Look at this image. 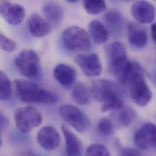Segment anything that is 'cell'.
I'll return each instance as SVG.
<instances>
[{
  "mask_svg": "<svg viewBox=\"0 0 156 156\" xmlns=\"http://www.w3.org/2000/svg\"><path fill=\"white\" fill-rule=\"evenodd\" d=\"M144 69L139 63L129 60L115 77L122 84L130 86L136 80L144 77Z\"/></svg>",
  "mask_w": 156,
  "mask_h": 156,
  "instance_id": "14",
  "label": "cell"
},
{
  "mask_svg": "<svg viewBox=\"0 0 156 156\" xmlns=\"http://www.w3.org/2000/svg\"><path fill=\"white\" fill-rule=\"evenodd\" d=\"M61 130L66 144V156H81L83 145L78 137L66 125H62Z\"/></svg>",
  "mask_w": 156,
  "mask_h": 156,
  "instance_id": "17",
  "label": "cell"
},
{
  "mask_svg": "<svg viewBox=\"0 0 156 156\" xmlns=\"http://www.w3.org/2000/svg\"><path fill=\"white\" fill-rule=\"evenodd\" d=\"M12 94V86L8 76L0 71V100H8Z\"/></svg>",
  "mask_w": 156,
  "mask_h": 156,
  "instance_id": "24",
  "label": "cell"
},
{
  "mask_svg": "<svg viewBox=\"0 0 156 156\" xmlns=\"http://www.w3.org/2000/svg\"><path fill=\"white\" fill-rule=\"evenodd\" d=\"M37 142L39 145L48 151L54 150L60 144V136L57 129L51 126L42 128L37 134Z\"/></svg>",
  "mask_w": 156,
  "mask_h": 156,
  "instance_id": "13",
  "label": "cell"
},
{
  "mask_svg": "<svg viewBox=\"0 0 156 156\" xmlns=\"http://www.w3.org/2000/svg\"><path fill=\"white\" fill-rule=\"evenodd\" d=\"M134 142L136 146L143 150L154 148L156 145V129L151 122L144 124L136 133Z\"/></svg>",
  "mask_w": 156,
  "mask_h": 156,
  "instance_id": "10",
  "label": "cell"
},
{
  "mask_svg": "<svg viewBox=\"0 0 156 156\" xmlns=\"http://www.w3.org/2000/svg\"><path fill=\"white\" fill-rule=\"evenodd\" d=\"M20 156H41L37 154L36 153L32 152V151H26L23 153H22Z\"/></svg>",
  "mask_w": 156,
  "mask_h": 156,
  "instance_id": "32",
  "label": "cell"
},
{
  "mask_svg": "<svg viewBox=\"0 0 156 156\" xmlns=\"http://www.w3.org/2000/svg\"><path fill=\"white\" fill-rule=\"evenodd\" d=\"M43 13L49 24L57 26L62 23L63 16V9L60 4L55 2H48L43 6Z\"/></svg>",
  "mask_w": 156,
  "mask_h": 156,
  "instance_id": "19",
  "label": "cell"
},
{
  "mask_svg": "<svg viewBox=\"0 0 156 156\" xmlns=\"http://www.w3.org/2000/svg\"><path fill=\"white\" fill-rule=\"evenodd\" d=\"M72 97L78 105H84L89 101L90 92L84 84L79 83L73 90Z\"/></svg>",
  "mask_w": 156,
  "mask_h": 156,
  "instance_id": "22",
  "label": "cell"
},
{
  "mask_svg": "<svg viewBox=\"0 0 156 156\" xmlns=\"http://www.w3.org/2000/svg\"><path fill=\"white\" fill-rule=\"evenodd\" d=\"M54 77L62 86H71L76 79V71L72 66L61 63L57 65L54 69Z\"/></svg>",
  "mask_w": 156,
  "mask_h": 156,
  "instance_id": "18",
  "label": "cell"
},
{
  "mask_svg": "<svg viewBox=\"0 0 156 156\" xmlns=\"http://www.w3.org/2000/svg\"><path fill=\"white\" fill-rule=\"evenodd\" d=\"M128 38L129 44L137 49L144 48L148 42L146 30L137 23L130 21L127 26Z\"/></svg>",
  "mask_w": 156,
  "mask_h": 156,
  "instance_id": "15",
  "label": "cell"
},
{
  "mask_svg": "<svg viewBox=\"0 0 156 156\" xmlns=\"http://www.w3.org/2000/svg\"><path fill=\"white\" fill-rule=\"evenodd\" d=\"M105 20L115 34H119L123 30L124 18L120 11L115 9L108 11L105 15Z\"/></svg>",
  "mask_w": 156,
  "mask_h": 156,
  "instance_id": "21",
  "label": "cell"
},
{
  "mask_svg": "<svg viewBox=\"0 0 156 156\" xmlns=\"http://www.w3.org/2000/svg\"><path fill=\"white\" fill-rule=\"evenodd\" d=\"M156 23H154L151 25V37L153 40L155 41L156 39Z\"/></svg>",
  "mask_w": 156,
  "mask_h": 156,
  "instance_id": "31",
  "label": "cell"
},
{
  "mask_svg": "<svg viewBox=\"0 0 156 156\" xmlns=\"http://www.w3.org/2000/svg\"><path fill=\"white\" fill-rule=\"evenodd\" d=\"M130 86V97L137 105L140 106H145L151 101L152 92L144 77L136 80Z\"/></svg>",
  "mask_w": 156,
  "mask_h": 156,
  "instance_id": "11",
  "label": "cell"
},
{
  "mask_svg": "<svg viewBox=\"0 0 156 156\" xmlns=\"http://www.w3.org/2000/svg\"><path fill=\"white\" fill-rule=\"evenodd\" d=\"M105 50L111 73L121 68L129 60L125 46L119 41H114L108 44Z\"/></svg>",
  "mask_w": 156,
  "mask_h": 156,
  "instance_id": "7",
  "label": "cell"
},
{
  "mask_svg": "<svg viewBox=\"0 0 156 156\" xmlns=\"http://www.w3.org/2000/svg\"><path fill=\"white\" fill-rule=\"evenodd\" d=\"M131 12L134 19L142 24L151 23L155 18V7L152 3L147 1L134 2Z\"/></svg>",
  "mask_w": 156,
  "mask_h": 156,
  "instance_id": "12",
  "label": "cell"
},
{
  "mask_svg": "<svg viewBox=\"0 0 156 156\" xmlns=\"http://www.w3.org/2000/svg\"><path fill=\"white\" fill-rule=\"evenodd\" d=\"M118 114L116 122L119 127L129 126L136 117V112L130 107L123 108Z\"/></svg>",
  "mask_w": 156,
  "mask_h": 156,
  "instance_id": "23",
  "label": "cell"
},
{
  "mask_svg": "<svg viewBox=\"0 0 156 156\" xmlns=\"http://www.w3.org/2000/svg\"><path fill=\"white\" fill-rule=\"evenodd\" d=\"M14 83L16 93L23 102L53 104L58 100L55 94L30 81L17 79Z\"/></svg>",
  "mask_w": 156,
  "mask_h": 156,
  "instance_id": "2",
  "label": "cell"
},
{
  "mask_svg": "<svg viewBox=\"0 0 156 156\" xmlns=\"http://www.w3.org/2000/svg\"><path fill=\"white\" fill-rule=\"evenodd\" d=\"M1 144H2V142H1V137H0V147L1 146Z\"/></svg>",
  "mask_w": 156,
  "mask_h": 156,
  "instance_id": "34",
  "label": "cell"
},
{
  "mask_svg": "<svg viewBox=\"0 0 156 156\" xmlns=\"http://www.w3.org/2000/svg\"><path fill=\"white\" fill-rule=\"evenodd\" d=\"M69 2H77V0H69V1H68Z\"/></svg>",
  "mask_w": 156,
  "mask_h": 156,
  "instance_id": "33",
  "label": "cell"
},
{
  "mask_svg": "<svg viewBox=\"0 0 156 156\" xmlns=\"http://www.w3.org/2000/svg\"><path fill=\"white\" fill-rule=\"evenodd\" d=\"M64 46L71 51H87L91 45L87 33L83 29L77 26H69L62 34Z\"/></svg>",
  "mask_w": 156,
  "mask_h": 156,
  "instance_id": "5",
  "label": "cell"
},
{
  "mask_svg": "<svg viewBox=\"0 0 156 156\" xmlns=\"http://www.w3.org/2000/svg\"><path fill=\"white\" fill-rule=\"evenodd\" d=\"M119 156H141V153L135 148H125L121 151Z\"/></svg>",
  "mask_w": 156,
  "mask_h": 156,
  "instance_id": "29",
  "label": "cell"
},
{
  "mask_svg": "<svg viewBox=\"0 0 156 156\" xmlns=\"http://www.w3.org/2000/svg\"><path fill=\"white\" fill-rule=\"evenodd\" d=\"M91 93L95 99L103 103L101 111L119 110L123 108V90L120 86L114 81L105 79L95 80L92 85Z\"/></svg>",
  "mask_w": 156,
  "mask_h": 156,
  "instance_id": "1",
  "label": "cell"
},
{
  "mask_svg": "<svg viewBox=\"0 0 156 156\" xmlns=\"http://www.w3.org/2000/svg\"><path fill=\"white\" fill-rule=\"evenodd\" d=\"M13 117L17 128L24 133H29L39 126L43 120L40 112L32 106L18 108L14 112Z\"/></svg>",
  "mask_w": 156,
  "mask_h": 156,
  "instance_id": "4",
  "label": "cell"
},
{
  "mask_svg": "<svg viewBox=\"0 0 156 156\" xmlns=\"http://www.w3.org/2000/svg\"><path fill=\"white\" fill-rule=\"evenodd\" d=\"M83 4L86 11L91 15L98 14L106 8V2L101 0H86Z\"/></svg>",
  "mask_w": 156,
  "mask_h": 156,
  "instance_id": "25",
  "label": "cell"
},
{
  "mask_svg": "<svg viewBox=\"0 0 156 156\" xmlns=\"http://www.w3.org/2000/svg\"><path fill=\"white\" fill-rule=\"evenodd\" d=\"M97 128L99 132L105 135L108 136L112 132V123L108 118H101L97 125Z\"/></svg>",
  "mask_w": 156,
  "mask_h": 156,
  "instance_id": "28",
  "label": "cell"
},
{
  "mask_svg": "<svg viewBox=\"0 0 156 156\" xmlns=\"http://www.w3.org/2000/svg\"><path fill=\"white\" fill-rule=\"evenodd\" d=\"M89 32L93 41L97 44L105 43L109 39L107 27L98 20H92L89 24Z\"/></svg>",
  "mask_w": 156,
  "mask_h": 156,
  "instance_id": "20",
  "label": "cell"
},
{
  "mask_svg": "<svg viewBox=\"0 0 156 156\" xmlns=\"http://www.w3.org/2000/svg\"><path fill=\"white\" fill-rule=\"evenodd\" d=\"M75 62L87 77H97L101 73V63L96 54L78 55L75 58Z\"/></svg>",
  "mask_w": 156,
  "mask_h": 156,
  "instance_id": "8",
  "label": "cell"
},
{
  "mask_svg": "<svg viewBox=\"0 0 156 156\" xmlns=\"http://www.w3.org/2000/svg\"><path fill=\"white\" fill-rule=\"evenodd\" d=\"M85 156H110V152L106 146L94 144L87 148Z\"/></svg>",
  "mask_w": 156,
  "mask_h": 156,
  "instance_id": "26",
  "label": "cell"
},
{
  "mask_svg": "<svg viewBox=\"0 0 156 156\" xmlns=\"http://www.w3.org/2000/svg\"><path fill=\"white\" fill-rule=\"evenodd\" d=\"M59 114L69 125L79 133H84L89 127L90 121L87 115L75 106L62 105L59 108Z\"/></svg>",
  "mask_w": 156,
  "mask_h": 156,
  "instance_id": "6",
  "label": "cell"
},
{
  "mask_svg": "<svg viewBox=\"0 0 156 156\" xmlns=\"http://www.w3.org/2000/svg\"><path fill=\"white\" fill-rule=\"evenodd\" d=\"M0 15L9 24L17 25L23 21L26 12L20 4L3 1L0 2Z\"/></svg>",
  "mask_w": 156,
  "mask_h": 156,
  "instance_id": "9",
  "label": "cell"
},
{
  "mask_svg": "<svg viewBox=\"0 0 156 156\" xmlns=\"http://www.w3.org/2000/svg\"><path fill=\"white\" fill-rule=\"evenodd\" d=\"M28 29L35 37H43L49 34L51 30L49 23L37 13L32 14L27 21Z\"/></svg>",
  "mask_w": 156,
  "mask_h": 156,
  "instance_id": "16",
  "label": "cell"
},
{
  "mask_svg": "<svg viewBox=\"0 0 156 156\" xmlns=\"http://www.w3.org/2000/svg\"><path fill=\"white\" fill-rule=\"evenodd\" d=\"M9 125V120L6 115L0 111V131L7 128Z\"/></svg>",
  "mask_w": 156,
  "mask_h": 156,
  "instance_id": "30",
  "label": "cell"
},
{
  "mask_svg": "<svg viewBox=\"0 0 156 156\" xmlns=\"http://www.w3.org/2000/svg\"><path fill=\"white\" fill-rule=\"evenodd\" d=\"M15 64L20 73L26 77L36 78L40 74V57L32 49L22 51L15 58Z\"/></svg>",
  "mask_w": 156,
  "mask_h": 156,
  "instance_id": "3",
  "label": "cell"
},
{
  "mask_svg": "<svg viewBox=\"0 0 156 156\" xmlns=\"http://www.w3.org/2000/svg\"><path fill=\"white\" fill-rule=\"evenodd\" d=\"M16 43L0 32V48L5 52L10 53L16 50Z\"/></svg>",
  "mask_w": 156,
  "mask_h": 156,
  "instance_id": "27",
  "label": "cell"
}]
</instances>
